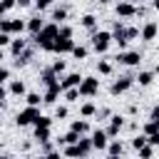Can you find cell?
<instances>
[{
  "label": "cell",
  "mask_w": 159,
  "mask_h": 159,
  "mask_svg": "<svg viewBox=\"0 0 159 159\" xmlns=\"http://www.w3.org/2000/svg\"><path fill=\"white\" fill-rule=\"evenodd\" d=\"M57 32H60V25H57V22H52V25H42V27L32 35V40H35V45H37L40 50L52 52V45H55Z\"/></svg>",
  "instance_id": "obj_1"
},
{
  "label": "cell",
  "mask_w": 159,
  "mask_h": 159,
  "mask_svg": "<svg viewBox=\"0 0 159 159\" xmlns=\"http://www.w3.org/2000/svg\"><path fill=\"white\" fill-rule=\"evenodd\" d=\"M89 152H92V139L84 137V134H80V139L75 144H65L62 147V154L65 157H87Z\"/></svg>",
  "instance_id": "obj_2"
},
{
  "label": "cell",
  "mask_w": 159,
  "mask_h": 159,
  "mask_svg": "<svg viewBox=\"0 0 159 159\" xmlns=\"http://www.w3.org/2000/svg\"><path fill=\"white\" fill-rule=\"evenodd\" d=\"M109 42H112V32H107V30H94L92 32V50L94 52H99V55H104L107 52V47H109Z\"/></svg>",
  "instance_id": "obj_3"
},
{
  "label": "cell",
  "mask_w": 159,
  "mask_h": 159,
  "mask_svg": "<svg viewBox=\"0 0 159 159\" xmlns=\"http://www.w3.org/2000/svg\"><path fill=\"white\" fill-rule=\"evenodd\" d=\"M119 65H127V67H137L142 62V52H134V50H119L117 57H114Z\"/></svg>",
  "instance_id": "obj_4"
},
{
  "label": "cell",
  "mask_w": 159,
  "mask_h": 159,
  "mask_svg": "<svg viewBox=\"0 0 159 159\" xmlns=\"http://www.w3.org/2000/svg\"><path fill=\"white\" fill-rule=\"evenodd\" d=\"M77 89H80V97H94L99 92V80L97 77H82Z\"/></svg>",
  "instance_id": "obj_5"
},
{
  "label": "cell",
  "mask_w": 159,
  "mask_h": 159,
  "mask_svg": "<svg viewBox=\"0 0 159 159\" xmlns=\"http://www.w3.org/2000/svg\"><path fill=\"white\" fill-rule=\"evenodd\" d=\"M40 114V109L35 107V104H27L22 112H17V117H15V122H17V127H27V124H32L35 122V117Z\"/></svg>",
  "instance_id": "obj_6"
},
{
  "label": "cell",
  "mask_w": 159,
  "mask_h": 159,
  "mask_svg": "<svg viewBox=\"0 0 159 159\" xmlns=\"http://www.w3.org/2000/svg\"><path fill=\"white\" fill-rule=\"evenodd\" d=\"M72 47H75V40H72V37H67V35H60V32H57L55 45H52V52L65 55V52H72Z\"/></svg>",
  "instance_id": "obj_7"
},
{
  "label": "cell",
  "mask_w": 159,
  "mask_h": 159,
  "mask_svg": "<svg viewBox=\"0 0 159 159\" xmlns=\"http://www.w3.org/2000/svg\"><path fill=\"white\" fill-rule=\"evenodd\" d=\"M89 139H92V149H97V152H104L107 144H109V137H107L104 129H94V132L89 134Z\"/></svg>",
  "instance_id": "obj_8"
},
{
  "label": "cell",
  "mask_w": 159,
  "mask_h": 159,
  "mask_svg": "<svg viewBox=\"0 0 159 159\" xmlns=\"http://www.w3.org/2000/svg\"><path fill=\"white\" fill-rule=\"evenodd\" d=\"M60 94H62V87H60V82H55V84H47V89H45V94H42V102H45V104H55Z\"/></svg>",
  "instance_id": "obj_9"
},
{
  "label": "cell",
  "mask_w": 159,
  "mask_h": 159,
  "mask_svg": "<svg viewBox=\"0 0 159 159\" xmlns=\"http://www.w3.org/2000/svg\"><path fill=\"white\" fill-rule=\"evenodd\" d=\"M122 127H124V117H119V114H112V119H109V127H107L104 132H107V137H109V139H114V137L122 132Z\"/></svg>",
  "instance_id": "obj_10"
},
{
  "label": "cell",
  "mask_w": 159,
  "mask_h": 159,
  "mask_svg": "<svg viewBox=\"0 0 159 159\" xmlns=\"http://www.w3.org/2000/svg\"><path fill=\"white\" fill-rule=\"evenodd\" d=\"M139 35H142V40L152 42V40H154V37L159 35V27H157V22H154V20H149V22H147V25H144V27L139 30Z\"/></svg>",
  "instance_id": "obj_11"
},
{
  "label": "cell",
  "mask_w": 159,
  "mask_h": 159,
  "mask_svg": "<svg viewBox=\"0 0 159 159\" xmlns=\"http://www.w3.org/2000/svg\"><path fill=\"white\" fill-rule=\"evenodd\" d=\"M80 82H82V75H80V72H70L67 77H60V87H62V89H67V87H80Z\"/></svg>",
  "instance_id": "obj_12"
},
{
  "label": "cell",
  "mask_w": 159,
  "mask_h": 159,
  "mask_svg": "<svg viewBox=\"0 0 159 159\" xmlns=\"http://www.w3.org/2000/svg\"><path fill=\"white\" fill-rule=\"evenodd\" d=\"M132 84H134V77H119V80L112 84V94H122V92H127Z\"/></svg>",
  "instance_id": "obj_13"
},
{
  "label": "cell",
  "mask_w": 159,
  "mask_h": 159,
  "mask_svg": "<svg viewBox=\"0 0 159 159\" xmlns=\"http://www.w3.org/2000/svg\"><path fill=\"white\" fill-rule=\"evenodd\" d=\"M117 15H119V17H134V15H137L134 2H117Z\"/></svg>",
  "instance_id": "obj_14"
},
{
  "label": "cell",
  "mask_w": 159,
  "mask_h": 159,
  "mask_svg": "<svg viewBox=\"0 0 159 159\" xmlns=\"http://www.w3.org/2000/svg\"><path fill=\"white\" fill-rule=\"evenodd\" d=\"M40 82L47 87V84H55V82H60V75L52 70V67H47V70H42L40 72Z\"/></svg>",
  "instance_id": "obj_15"
},
{
  "label": "cell",
  "mask_w": 159,
  "mask_h": 159,
  "mask_svg": "<svg viewBox=\"0 0 159 159\" xmlns=\"http://www.w3.org/2000/svg\"><path fill=\"white\" fill-rule=\"evenodd\" d=\"M109 157H119V154H124V147H122V142L119 139H109V144H107V149H104Z\"/></svg>",
  "instance_id": "obj_16"
},
{
  "label": "cell",
  "mask_w": 159,
  "mask_h": 159,
  "mask_svg": "<svg viewBox=\"0 0 159 159\" xmlns=\"http://www.w3.org/2000/svg\"><path fill=\"white\" fill-rule=\"evenodd\" d=\"M42 25H45V20H42L40 15H37V17H30V20H25V30H30L32 35H35V32H37Z\"/></svg>",
  "instance_id": "obj_17"
},
{
  "label": "cell",
  "mask_w": 159,
  "mask_h": 159,
  "mask_svg": "<svg viewBox=\"0 0 159 159\" xmlns=\"http://www.w3.org/2000/svg\"><path fill=\"white\" fill-rule=\"evenodd\" d=\"M7 94H15V97L25 94V82H22V80H10V89H7Z\"/></svg>",
  "instance_id": "obj_18"
},
{
  "label": "cell",
  "mask_w": 159,
  "mask_h": 159,
  "mask_svg": "<svg viewBox=\"0 0 159 159\" xmlns=\"http://www.w3.org/2000/svg\"><path fill=\"white\" fill-rule=\"evenodd\" d=\"M70 129L77 132V134H87V132H89V124H87V119H75V122L70 124Z\"/></svg>",
  "instance_id": "obj_19"
},
{
  "label": "cell",
  "mask_w": 159,
  "mask_h": 159,
  "mask_svg": "<svg viewBox=\"0 0 159 159\" xmlns=\"http://www.w3.org/2000/svg\"><path fill=\"white\" fill-rule=\"evenodd\" d=\"M25 47H27V42H25L22 37H17V40H12V42H10V52H12V57H17V55H20V52H22Z\"/></svg>",
  "instance_id": "obj_20"
},
{
  "label": "cell",
  "mask_w": 159,
  "mask_h": 159,
  "mask_svg": "<svg viewBox=\"0 0 159 159\" xmlns=\"http://www.w3.org/2000/svg\"><path fill=\"white\" fill-rule=\"evenodd\" d=\"M134 80H137L142 87H147V84H152V80H154V72H149V70H142V72H139Z\"/></svg>",
  "instance_id": "obj_21"
},
{
  "label": "cell",
  "mask_w": 159,
  "mask_h": 159,
  "mask_svg": "<svg viewBox=\"0 0 159 159\" xmlns=\"http://www.w3.org/2000/svg\"><path fill=\"white\" fill-rule=\"evenodd\" d=\"M97 114V107L92 104V102H84L82 107H80V117H84V119H89V117H94Z\"/></svg>",
  "instance_id": "obj_22"
},
{
  "label": "cell",
  "mask_w": 159,
  "mask_h": 159,
  "mask_svg": "<svg viewBox=\"0 0 159 159\" xmlns=\"http://www.w3.org/2000/svg\"><path fill=\"white\" fill-rule=\"evenodd\" d=\"M30 60H32V50H27V47H25V50H22V52L17 55V60H15V65H17V67H25V65H27Z\"/></svg>",
  "instance_id": "obj_23"
},
{
  "label": "cell",
  "mask_w": 159,
  "mask_h": 159,
  "mask_svg": "<svg viewBox=\"0 0 159 159\" xmlns=\"http://www.w3.org/2000/svg\"><path fill=\"white\" fill-rule=\"evenodd\" d=\"M35 139H37L40 144L50 142V127H37V129H35Z\"/></svg>",
  "instance_id": "obj_24"
},
{
  "label": "cell",
  "mask_w": 159,
  "mask_h": 159,
  "mask_svg": "<svg viewBox=\"0 0 159 159\" xmlns=\"http://www.w3.org/2000/svg\"><path fill=\"white\" fill-rule=\"evenodd\" d=\"M82 27H87V30H92V32H94V30H97V17H94L92 12H87V15L82 17Z\"/></svg>",
  "instance_id": "obj_25"
},
{
  "label": "cell",
  "mask_w": 159,
  "mask_h": 159,
  "mask_svg": "<svg viewBox=\"0 0 159 159\" xmlns=\"http://www.w3.org/2000/svg\"><path fill=\"white\" fill-rule=\"evenodd\" d=\"M22 30H25V20H10V25H7V32L10 35H17Z\"/></svg>",
  "instance_id": "obj_26"
},
{
  "label": "cell",
  "mask_w": 159,
  "mask_h": 159,
  "mask_svg": "<svg viewBox=\"0 0 159 159\" xmlns=\"http://www.w3.org/2000/svg\"><path fill=\"white\" fill-rule=\"evenodd\" d=\"M32 127H35V129H37V127H52V117H47V114H37L35 122H32Z\"/></svg>",
  "instance_id": "obj_27"
},
{
  "label": "cell",
  "mask_w": 159,
  "mask_h": 159,
  "mask_svg": "<svg viewBox=\"0 0 159 159\" xmlns=\"http://www.w3.org/2000/svg\"><path fill=\"white\" fill-rule=\"evenodd\" d=\"M52 20H55L57 25H62V22L67 20V10H65V7H55V10H52Z\"/></svg>",
  "instance_id": "obj_28"
},
{
  "label": "cell",
  "mask_w": 159,
  "mask_h": 159,
  "mask_svg": "<svg viewBox=\"0 0 159 159\" xmlns=\"http://www.w3.org/2000/svg\"><path fill=\"white\" fill-rule=\"evenodd\" d=\"M62 94H65L67 102H77L80 99V89L77 87H67V89H62Z\"/></svg>",
  "instance_id": "obj_29"
},
{
  "label": "cell",
  "mask_w": 159,
  "mask_h": 159,
  "mask_svg": "<svg viewBox=\"0 0 159 159\" xmlns=\"http://www.w3.org/2000/svg\"><path fill=\"white\" fill-rule=\"evenodd\" d=\"M154 149H157V147L147 142V144H144V147H139L137 152H139V157H144V159H147V157H154Z\"/></svg>",
  "instance_id": "obj_30"
},
{
  "label": "cell",
  "mask_w": 159,
  "mask_h": 159,
  "mask_svg": "<svg viewBox=\"0 0 159 159\" xmlns=\"http://www.w3.org/2000/svg\"><path fill=\"white\" fill-rule=\"evenodd\" d=\"M25 99H27V104H35V107H40V102H42V97H40L37 92H27Z\"/></svg>",
  "instance_id": "obj_31"
},
{
  "label": "cell",
  "mask_w": 159,
  "mask_h": 159,
  "mask_svg": "<svg viewBox=\"0 0 159 159\" xmlns=\"http://www.w3.org/2000/svg\"><path fill=\"white\" fill-rule=\"evenodd\" d=\"M72 55H75L77 60H84V57H87V47H82V45H75V47H72Z\"/></svg>",
  "instance_id": "obj_32"
},
{
  "label": "cell",
  "mask_w": 159,
  "mask_h": 159,
  "mask_svg": "<svg viewBox=\"0 0 159 159\" xmlns=\"http://www.w3.org/2000/svg\"><path fill=\"white\" fill-rule=\"evenodd\" d=\"M15 7V0H0V17L7 12V10H12Z\"/></svg>",
  "instance_id": "obj_33"
},
{
  "label": "cell",
  "mask_w": 159,
  "mask_h": 159,
  "mask_svg": "<svg viewBox=\"0 0 159 159\" xmlns=\"http://www.w3.org/2000/svg\"><path fill=\"white\" fill-rule=\"evenodd\" d=\"M97 70H99V75H109V72H112V65H109L107 60H99V65H97Z\"/></svg>",
  "instance_id": "obj_34"
},
{
  "label": "cell",
  "mask_w": 159,
  "mask_h": 159,
  "mask_svg": "<svg viewBox=\"0 0 159 159\" xmlns=\"http://www.w3.org/2000/svg\"><path fill=\"white\" fill-rule=\"evenodd\" d=\"M144 144H147V134H139V137L132 139V147H134V149H139V147H144Z\"/></svg>",
  "instance_id": "obj_35"
},
{
  "label": "cell",
  "mask_w": 159,
  "mask_h": 159,
  "mask_svg": "<svg viewBox=\"0 0 159 159\" xmlns=\"http://www.w3.org/2000/svg\"><path fill=\"white\" fill-rule=\"evenodd\" d=\"M52 2H55V0H35V7H37V10L42 12V10H47V7L52 5Z\"/></svg>",
  "instance_id": "obj_36"
},
{
  "label": "cell",
  "mask_w": 159,
  "mask_h": 159,
  "mask_svg": "<svg viewBox=\"0 0 159 159\" xmlns=\"http://www.w3.org/2000/svg\"><path fill=\"white\" fill-rule=\"evenodd\" d=\"M124 35H127V40H134V37H139V30L137 27H124Z\"/></svg>",
  "instance_id": "obj_37"
},
{
  "label": "cell",
  "mask_w": 159,
  "mask_h": 159,
  "mask_svg": "<svg viewBox=\"0 0 159 159\" xmlns=\"http://www.w3.org/2000/svg\"><path fill=\"white\" fill-rule=\"evenodd\" d=\"M67 114H70V112H67V107H65V104H62V107L57 104V109H55V117H57V119H65Z\"/></svg>",
  "instance_id": "obj_38"
},
{
  "label": "cell",
  "mask_w": 159,
  "mask_h": 159,
  "mask_svg": "<svg viewBox=\"0 0 159 159\" xmlns=\"http://www.w3.org/2000/svg\"><path fill=\"white\" fill-rule=\"evenodd\" d=\"M12 42V37H10V32H0V47H7Z\"/></svg>",
  "instance_id": "obj_39"
},
{
  "label": "cell",
  "mask_w": 159,
  "mask_h": 159,
  "mask_svg": "<svg viewBox=\"0 0 159 159\" xmlns=\"http://www.w3.org/2000/svg\"><path fill=\"white\" fill-rule=\"evenodd\" d=\"M147 142H149V144H154V147H159V129H157V132H152V134H147Z\"/></svg>",
  "instance_id": "obj_40"
},
{
  "label": "cell",
  "mask_w": 159,
  "mask_h": 159,
  "mask_svg": "<svg viewBox=\"0 0 159 159\" xmlns=\"http://www.w3.org/2000/svg\"><path fill=\"white\" fill-rule=\"evenodd\" d=\"M7 80H10V70H7V67H2V65H0V84H5V82H7Z\"/></svg>",
  "instance_id": "obj_41"
},
{
  "label": "cell",
  "mask_w": 159,
  "mask_h": 159,
  "mask_svg": "<svg viewBox=\"0 0 159 159\" xmlns=\"http://www.w3.org/2000/svg\"><path fill=\"white\" fill-rule=\"evenodd\" d=\"M52 70H55L57 75H62V72H65V60H57V62L52 65Z\"/></svg>",
  "instance_id": "obj_42"
},
{
  "label": "cell",
  "mask_w": 159,
  "mask_h": 159,
  "mask_svg": "<svg viewBox=\"0 0 159 159\" xmlns=\"http://www.w3.org/2000/svg\"><path fill=\"white\" fill-rule=\"evenodd\" d=\"M149 119L159 122V104H154V107H152V112H149Z\"/></svg>",
  "instance_id": "obj_43"
},
{
  "label": "cell",
  "mask_w": 159,
  "mask_h": 159,
  "mask_svg": "<svg viewBox=\"0 0 159 159\" xmlns=\"http://www.w3.org/2000/svg\"><path fill=\"white\" fill-rule=\"evenodd\" d=\"M60 35H67V37H72V27H70V25H60Z\"/></svg>",
  "instance_id": "obj_44"
},
{
  "label": "cell",
  "mask_w": 159,
  "mask_h": 159,
  "mask_svg": "<svg viewBox=\"0 0 159 159\" xmlns=\"http://www.w3.org/2000/svg\"><path fill=\"white\" fill-rule=\"evenodd\" d=\"M15 5H17V7H30L32 0H15Z\"/></svg>",
  "instance_id": "obj_45"
},
{
  "label": "cell",
  "mask_w": 159,
  "mask_h": 159,
  "mask_svg": "<svg viewBox=\"0 0 159 159\" xmlns=\"http://www.w3.org/2000/svg\"><path fill=\"white\" fill-rule=\"evenodd\" d=\"M5 97H7V89H5V87H2V84H0V104H2V102H5Z\"/></svg>",
  "instance_id": "obj_46"
},
{
  "label": "cell",
  "mask_w": 159,
  "mask_h": 159,
  "mask_svg": "<svg viewBox=\"0 0 159 159\" xmlns=\"http://www.w3.org/2000/svg\"><path fill=\"white\" fill-rule=\"evenodd\" d=\"M5 60V47H0V62Z\"/></svg>",
  "instance_id": "obj_47"
},
{
  "label": "cell",
  "mask_w": 159,
  "mask_h": 159,
  "mask_svg": "<svg viewBox=\"0 0 159 159\" xmlns=\"http://www.w3.org/2000/svg\"><path fill=\"white\" fill-rule=\"evenodd\" d=\"M152 7H154V10H159V0H154V2H152Z\"/></svg>",
  "instance_id": "obj_48"
},
{
  "label": "cell",
  "mask_w": 159,
  "mask_h": 159,
  "mask_svg": "<svg viewBox=\"0 0 159 159\" xmlns=\"http://www.w3.org/2000/svg\"><path fill=\"white\" fill-rule=\"evenodd\" d=\"M99 2H104V5H109V2H112V0H99Z\"/></svg>",
  "instance_id": "obj_49"
},
{
  "label": "cell",
  "mask_w": 159,
  "mask_h": 159,
  "mask_svg": "<svg viewBox=\"0 0 159 159\" xmlns=\"http://www.w3.org/2000/svg\"><path fill=\"white\" fill-rule=\"evenodd\" d=\"M154 72H157V75H159V65H157V67H154Z\"/></svg>",
  "instance_id": "obj_50"
},
{
  "label": "cell",
  "mask_w": 159,
  "mask_h": 159,
  "mask_svg": "<svg viewBox=\"0 0 159 159\" xmlns=\"http://www.w3.org/2000/svg\"><path fill=\"white\" fill-rule=\"evenodd\" d=\"M132 2H137V0H132Z\"/></svg>",
  "instance_id": "obj_51"
},
{
  "label": "cell",
  "mask_w": 159,
  "mask_h": 159,
  "mask_svg": "<svg viewBox=\"0 0 159 159\" xmlns=\"http://www.w3.org/2000/svg\"><path fill=\"white\" fill-rule=\"evenodd\" d=\"M0 147H2V142H0Z\"/></svg>",
  "instance_id": "obj_52"
},
{
  "label": "cell",
  "mask_w": 159,
  "mask_h": 159,
  "mask_svg": "<svg viewBox=\"0 0 159 159\" xmlns=\"http://www.w3.org/2000/svg\"><path fill=\"white\" fill-rule=\"evenodd\" d=\"M0 122H2V119H0Z\"/></svg>",
  "instance_id": "obj_53"
}]
</instances>
